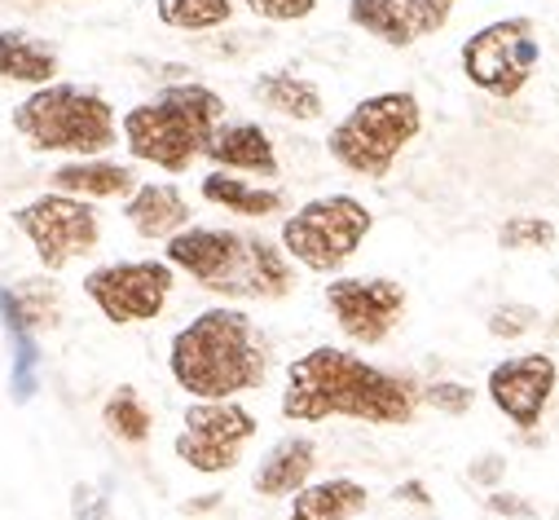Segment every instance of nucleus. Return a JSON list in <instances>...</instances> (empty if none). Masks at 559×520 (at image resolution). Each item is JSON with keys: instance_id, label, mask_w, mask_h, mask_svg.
<instances>
[{"instance_id": "f257e3e1", "label": "nucleus", "mask_w": 559, "mask_h": 520, "mask_svg": "<svg viewBox=\"0 0 559 520\" xmlns=\"http://www.w3.org/2000/svg\"><path fill=\"white\" fill-rule=\"evenodd\" d=\"M414 406L418 398L401 375L379 370L374 362L335 344H318L287 366L283 415L292 424L361 419L379 428H405L414 419Z\"/></svg>"}, {"instance_id": "f03ea898", "label": "nucleus", "mask_w": 559, "mask_h": 520, "mask_svg": "<svg viewBox=\"0 0 559 520\" xmlns=\"http://www.w3.org/2000/svg\"><path fill=\"white\" fill-rule=\"evenodd\" d=\"M168 370L194 402H229L264 383L269 340L242 309H203L173 335Z\"/></svg>"}, {"instance_id": "7ed1b4c3", "label": "nucleus", "mask_w": 559, "mask_h": 520, "mask_svg": "<svg viewBox=\"0 0 559 520\" xmlns=\"http://www.w3.org/2000/svg\"><path fill=\"white\" fill-rule=\"evenodd\" d=\"M164 260L173 270L190 274L203 292L229 300H283L296 287L292 256L260 234L186 225L181 234L168 238Z\"/></svg>"}, {"instance_id": "20e7f679", "label": "nucleus", "mask_w": 559, "mask_h": 520, "mask_svg": "<svg viewBox=\"0 0 559 520\" xmlns=\"http://www.w3.org/2000/svg\"><path fill=\"white\" fill-rule=\"evenodd\" d=\"M221 119H225V97L207 84L181 80L159 88L151 102L132 106L119 119V138L136 164L181 177L207 151V138Z\"/></svg>"}, {"instance_id": "39448f33", "label": "nucleus", "mask_w": 559, "mask_h": 520, "mask_svg": "<svg viewBox=\"0 0 559 520\" xmlns=\"http://www.w3.org/2000/svg\"><path fill=\"white\" fill-rule=\"evenodd\" d=\"M19 138L40 155H71V159H97L119 142L115 106L80 84H40L14 106Z\"/></svg>"}, {"instance_id": "423d86ee", "label": "nucleus", "mask_w": 559, "mask_h": 520, "mask_svg": "<svg viewBox=\"0 0 559 520\" xmlns=\"http://www.w3.org/2000/svg\"><path fill=\"white\" fill-rule=\"evenodd\" d=\"M424 128V106L405 88H388L374 97H361L326 138L331 159L353 177H388L396 155L418 138Z\"/></svg>"}, {"instance_id": "0eeeda50", "label": "nucleus", "mask_w": 559, "mask_h": 520, "mask_svg": "<svg viewBox=\"0 0 559 520\" xmlns=\"http://www.w3.org/2000/svg\"><path fill=\"white\" fill-rule=\"evenodd\" d=\"M370 229H374V212L361 199L322 194L283 221V251L309 274H335L357 256Z\"/></svg>"}, {"instance_id": "6e6552de", "label": "nucleus", "mask_w": 559, "mask_h": 520, "mask_svg": "<svg viewBox=\"0 0 559 520\" xmlns=\"http://www.w3.org/2000/svg\"><path fill=\"white\" fill-rule=\"evenodd\" d=\"M459 62H463V75L480 93H489V97H515L533 80L537 62H542L537 23L524 19V14L498 19V23L480 27L476 36H467Z\"/></svg>"}, {"instance_id": "1a4fd4ad", "label": "nucleus", "mask_w": 559, "mask_h": 520, "mask_svg": "<svg viewBox=\"0 0 559 520\" xmlns=\"http://www.w3.org/2000/svg\"><path fill=\"white\" fill-rule=\"evenodd\" d=\"M14 225L27 234L36 260L49 270V274H62L71 260H84L97 251L102 243V221H97V208L88 199H75V194H40L32 203H23L14 212Z\"/></svg>"}, {"instance_id": "9d476101", "label": "nucleus", "mask_w": 559, "mask_h": 520, "mask_svg": "<svg viewBox=\"0 0 559 520\" xmlns=\"http://www.w3.org/2000/svg\"><path fill=\"white\" fill-rule=\"evenodd\" d=\"M173 283L177 274L168 260H110V265H97L84 274V296L102 309L106 322L132 327L164 314Z\"/></svg>"}, {"instance_id": "9b49d317", "label": "nucleus", "mask_w": 559, "mask_h": 520, "mask_svg": "<svg viewBox=\"0 0 559 520\" xmlns=\"http://www.w3.org/2000/svg\"><path fill=\"white\" fill-rule=\"evenodd\" d=\"M255 415L229 402H194L177 433V459L203 476L234 472L242 459V446L255 437Z\"/></svg>"}, {"instance_id": "f8f14e48", "label": "nucleus", "mask_w": 559, "mask_h": 520, "mask_svg": "<svg viewBox=\"0 0 559 520\" xmlns=\"http://www.w3.org/2000/svg\"><path fill=\"white\" fill-rule=\"evenodd\" d=\"M326 309L353 344L374 348L396 331L405 314V287L392 279H335L326 283Z\"/></svg>"}, {"instance_id": "ddd939ff", "label": "nucleus", "mask_w": 559, "mask_h": 520, "mask_svg": "<svg viewBox=\"0 0 559 520\" xmlns=\"http://www.w3.org/2000/svg\"><path fill=\"white\" fill-rule=\"evenodd\" d=\"M454 5L459 0H348V23L379 45L409 49L437 36L454 19Z\"/></svg>"}, {"instance_id": "4468645a", "label": "nucleus", "mask_w": 559, "mask_h": 520, "mask_svg": "<svg viewBox=\"0 0 559 520\" xmlns=\"http://www.w3.org/2000/svg\"><path fill=\"white\" fill-rule=\"evenodd\" d=\"M555 362L546 353H520V357H507L489 370V402L515 424V428H537L546 406H550V393H555Z\"/></svg>"}, {"instance_id": "2eb2a0df", "label": "nucleus", "mask_w": 559, "mask_h": 520, "mask_svg": "<svg viewBox=\"0 0 559 520\" xmlns=\"http://www.w3.org/2000/svg\"><path fill=\"white\" fill-rule=\"evenodd\" d=\"M216 168L225 173H255V177H277V151L269 142V133L251 119H234V123H216L207 151H203Z\"/></svg>"}, {"instance_id": "dca6fc26", "label": "nucleus", "mask_w": 559, "mask_h": 520, "mask_svg": "<svg viewBox=\"0 0 559 520\" xmlns=\"http://www.w3.org/2000/svg\"><path fill=\"white\" fill-rule=\"evenodd\" d=\"M123 216H128V225L142 234V238H164L168 243L173 234H181L190 225L194 212H190L186 194L173 181H146V186H136L128 194Z\"/></svg>"}, {"instance_id": "f3484780", "label": "nucleus", "mask_w": 559, "mask_h": 520, "mask_svg": "<svg viewBox=\"0 0 559 520\" xmlns=\"http://www.w3.org/2000/svg\"><path fill=\"white\" fill-rule=\"evenodd\" d=\"M0 327H5L10 348H14V357H10V398L23 406L40 393V344H36V331H32L14 287H0Z\"/></svg>"}, {"instance_id": "a211bd4d", "label": "nucleus", "mask_w": 559, "mask_h": 520, "mask_svg": "<svg viewBox=\"0 0 559 520\" xmlns=\"http://www.w3.org/2000/svg\"><path fill=\"white\" fill-rule=\"evenodd\" d=\"M49 190L75 194V199H128L136 190V173L115 159H67L49 173Z\"/></svg>"}, {"instance_id": "6ab92c4d", "label": "nucleus", "mask_w": 559, "mask_h": 520, "mask_svg": "<svg viewBox=\"0 0 559 520\" xmlns=\"http://www.w3.org/2000/svg\"><path fill=\"white\" fill-rule=\"evenodd\" d=\"M313 468H318V446L309 437H283L260 459V468L251 476V489L264 494V498H287L300 485H309Z\"/></svg>"}, {"instance_id": "aec40b11", "label": "nucleus", "mask_w": 559, "mask_h": 520, "mask_svg": "<svg viewBox=\"0 0 559 520\" xmlns=\"http://www.w3.org/2000/svg\"><path fill=\"white\" fill-rule=\"evenodd\" d=\"M251 97H255L264 110L283 115V119H296V123H309V119H318V115L326 110L322 88H318L313 80L296 75V71H264V75H255Z\"/></svg>"}, {"instance_id": "412c9836", "label": "nucleus", "mask_w": 559, "mask_h": 520, "mask_svg": "<svg viewBox=\"0 0 559 520\" xmlns=\"http://www.w3.org/2000/svg\"><path fill=\"white\" fill-rule=\"evenodd\" d=\"M366 503H370V489L361 481L331 476V481H313L296 489L292 520H353L366 511Z\"/></svg>"}, {"instance_id": "4be33fe9", "label": "nucleus", "mask_w": 559, "mask_h": 520, "mask_svg": "<svg viewBox=\"0 0 559 520\" xmlns=\"http://www.w3.org/2000/svg\"><path fill=\"white\" fill-rule=\"evenodd\" d=\"M0 80H14L27 88L58 80V54L27 32H0Z\"/></svg>"}, {"instance_id": "5701e85b", "label": "nucleus", "mask_w": 559, "mask_h": 520, "mask_svg": "<svg viewBox=\"0 0 559 520\" xmlns=\"http://www.w3.org/2000/svg\"><path fill=\"white\" fill-rule=\"evenodd\" d=\"M199 190H203L207 203H216V208H225V212H238V216H273V212L287 208L283 190L251 186V181H242V177H234V173H225V168L207 173V177L199 181Z\"/></svg>"}, {"instance_id": "b1692460", "label": "nucleus", "mask_w": 559, "mask_h": 520, "mask_svg": "<svg viewBox=\"0 0 559 520\" xmlns=\"http://www.w3.org/2000/svg\"><path fill=\"white\" fill-rule=\"evenodd\" d=\"M102 424L110 428V437L128 441V446H142L151 437V411L142 402V393L128 383H119L115 393L102 402Z\"/></svg>"}, {"instance_id": "393cba45", "label": "nucleus", "mask_w": 559, "mask_h": 520, "mask_svg": "<svg viewBox=\"0 0 559 520\" xmlns=\"http://www.w3.org/2000/svg\"><path fill=\"white\" fill-rule=\"evenodd\" d=\"M155 14L173 32H216L234 19V0H155Z\"/></svg>"}, {"instance_id": "a878e982", "label": "nucleus", "mask_w": 559, "mask_h": 520, "mask_svg": "<svg viewBox=\"0 0 559 520\" xmlns=\"http://www.w3.org/2000/svg\"><path fill=\"white\" fill-rule=\"evenodd\" d=\"M555 238H559L555 221L533 216V212H515L498 229V247L502 251H546V247H555Z\"/></svg>"}, {"instance_id": "bb28decb", "label": "nucleus", "mask_w": 559, "mask_h": 520, "mask_svg": "<svg viewBox=\"0 0 559 520\" xmlns=\"http://www.w3.org/2000/svg\"><path fill=\"white\" fill-rule=\"evenodd\" d=\"M14 296H19V305H23L27 322H32V331H40V327H49V322L58 318V292H53L49 279H32V283L14 287Z\"/></svg>"}, {"instance_id": "cd10ccee", "label": "nucleus", "mask_w": 559, "mask_h": 520, "mask_svg": "<svg viewBox=\"0 0 559 520\" xmlns=\"http://www.w3.org/2000/svg\"><path fill=\"white\" fill-rule=\"evenodd\" d=\"M424 398H428V406L441 411V415H467L472 402H476V388H467V383H459V379H437V383H428Z\"/></svg>"}, {"instance_id": "c85d7f7f", "label": "nucleus", "mask_w": 559, "mask_h": 520, "mask_svg": "<svg viewBox=\"0 0 559 520\" xmlns=\"http://www.w3.org/2000/svg\"><path fill=\"white\" fill-rule=\"evenodd\" d=\"M242 5L264 23H300L318 10V0H242Z\"/></svg>"}, {"instance_id": "c756f323", "label": "nucleus", "mask_w": 559, "mask_h": 520, "mask_svg": "<svg viewBox=\"0 0 559 520\" xmlns=\"http://www.w3.org/2000/svg\"><path fill=\"white\" fill-rule=\"evenodd\" d=\"M533 322H537V309H533V305H498V309L489 314V335L515 340V335L533 331Z\"/></svg>"}, {"instance_id": "7c9ffc66", "label": "nucleus", "mask_w": 559, "mask_h": 520, "mask_svg": "<svg viewBox=\"0 0 559 520\" xmlns=\"http://www.w3.org/2000/svg\"><path fill=\"white\" fill-rule=\"evenodd\" d=\"M71 511H75V520H115L110 516V498L102 489H93V485H75Z\"/></svg>"}, {"instance_id": "2f4dec72", "label": "nucleus", "mask_w": 559, "mask_h": 520, "mask_svg": "<svg viewBox=\"0 0 559 520\" xmlns=\"http://www.w3.org/2000/svg\"><path fill=\"white\" fill-rule=\"evenodd\" d=\"M498 472H502V459H493V463H480V468H476V476H480V481H493Z\"/></svg>"}, {"instance_id": "473e14b6", "label": "nucleus", "mask_w": 559, "mask_h": 520, "mask_svg": "<svg viewBox=\"0 0 559 520\" xmlns=\"http://www.w3.org/2000/svg\"><path fill=\"white\" fill-rule=\"evenodd\" d=\"M401 498H414V503H428V494H424V489H418L414 481H409V485H401Z\"/></svg>"}]
</instances>
